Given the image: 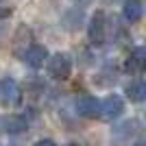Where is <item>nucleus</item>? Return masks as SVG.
Returning <instances> with one entry per match:
<instances>
[{
	"instance_id": "10",
	"label": "nucleus",
	"mask_w": 146,
	"mask_h": 146,
	"mask_svg": "<svg viewBox=\"0 0 146 146\" xmlns=\"http://www.w3.org/2000/svg\"><path fill=\"white\" fill-rule=\"evenodd\" d=\"M5 127H7L9 133H20V131H24V129H26V122L22 120V118H18V116H11V118H7Z\"/></svg>"
},
{
	"instance_id": "7",
	"label": "nucleus",
	"mask_w": 146,
	"mask_h": 146,
	"mask_svg": "<svg viewBox=\"0 0 146 146\" xmlns=\"http://www.w3.org/2000/svg\"><path fill=\"white\" fill-rule=\"evenodd\" d=\"M122 13H124V20L127 22H140L142 15H144V5H142L140 0H127L124 7H122Z\"/></svg>"
},
{
	"instance_id": "5",
	"label": "nucleus",
	"mask_w": 146,
	"mask_h": 146,
	"mask_svg": "<svg viewBox=\"0 0 146 146\" xmlns=\"http://www.w3.org/2000/svg\"><path fill=\"white\" fill-rule=\"evenodd\" d=\"M74 107H76V113L83 116V118H98L100 116V103L94 96H90V94L79 96L76 103H74Z\"/></svg>"
},
{
	"instance_id": "1",
	"label": "nucleus",
	"mask_w": 146,
	"mask_h": 146,
	"mask_svg": "<svg viewBox=\"0 0 146 146\" xmlns=\"http://www.w3.org/2000/svg\"><path fill=\"white\" fill-rule=\"evenodd\" d=\"M48 74L57 81H68L72 74V59L66 52H57V55L48 57Z\"/></svg>"
},
{
	"instance_id": "13",
	"label": "nucleus",
	"mask_w": 146,
	"mask_h": 146,
	"mask_svg": "<svg viewBox=\"0 0 146 146\" xmlns=\"http://www.w3.org/2000/svg\"><path fill=\"white\" fill-rule=\"evenodd\" d=\"M135 146H144V142H137V144H135Z\"/></svg>"
},
{
	"instance_id": "14",
	"label": "nucleus",
	"mask_w": 146,
	"mask_h": 146,
	"mask_svg": "<svg viewBox=\"0 0 146 146\" xmlns=\"http://www.w3.org/2000/svg\"><path fill=\"white\" fill-rule=\"evenodd\" d=\"M68 146H79V144H68Z\"/></svg>"
},
{
	"instance_id": "6",
	"label": "nucleus",
	"mask_w": 146,
	"mask_h": 146,
	"mask_svg": "<svg viewBox=\"0 0 146 146\" xmlns=\"http://www.w3.org/2000/svg\"><path fill=\"white\" fill-rule=\"evenodd\" d=\"M22 59H24V63L31 66V68H42L44 63L48 61V50L44 48V46H39V44H33V46L26 48Z\"/></svg>"
},
{
	"instance_id": "8",
	"label": "nucleus",
	"mask_w": 146,
	"mask_h": 146,
	"mask_svg": "<svg viewBox=\"0 0 146 146\" xmlns=\"http://www.w3.org/2000/svg\"><path fill=\"white\" fill-rule=\"evenodd\" d=\"M144 48L142 46H137V48H133V52L129 55L127 59V68H129V72H142L144 70Z\"/></svg>"
},
{
	"instance_id": "9",
	"label": "nucleus",
	"mask_w": 146,
	"mask_h": 146,
	"mask_svg": "<svg viewBox=\"0 0 146 146\" xmlns=\"http://www.w3.org/2000/svg\"><path fill=\"white\" fill-rule=\"evenodd\" d=\"M144 94H146V87H144V81H135L127 87V96L133 100V103H142L144 100Z\"/></svg>"
},
{
	"instance_id": "4",
	"label": "nucleus",
	"mask_w": 146,
	"mask_h": 146,
	"mask_svg": "<svg viewBox=\"0 0 146 146\" xmlns=\"http://www.w3.org/2000/svg\"><path fill=\"white\" fill-rule=\"evenodd\" d=\"M122 111H124V100L118 94H111L100 103V118L103 120H116L122 116Z\"/></svg>"
},
{
	"instance_id": "2",
	"label": "nucleus",
	"mask_w": 146,
	"mask_h": 146,
	"mask_svg": "<svg viewBox=\"0 0 146 146\" xmlns=\"http://www.w3.org/2000/svg\"><path fill=\"white\" fill-rule=\"evenodd\" d=\"M87 35H90V42L94 46H103L105 44V39H107V18H105V11H96L90 18Z\"/></svg>"
},
{
	"instance_id": "12",
	"label": "nucleus",
	"mask_w": 146,
	"mask_h": 146,
	"mask_svg": "<svg viewBox=\"0 0 146 146\" xmlns=\"http://www.w3.org/2000/svg\"><path fill=\"white\" fill-rule=\"evenodd\" d=\"M76 2H79V5H92L94 0H76Z\"/></svg>"
},
{
	"instance_id": "11",
	"label": "nucleus",
	"mask_w": 146,
	"mask_h": 146,
	"mask_svg": "<svg viewBox=\"0 0 146 146\" xmlns=\"http://www.w3.org/2000/svg\"><path fill=\"white\" fill-rule=\"evenodd\" d=\"M35 146H57L52 140H39V142H35Z\"/></svg>"
},
{
	"instance_id": "3",
	"label": "nucleus",
	"mask_w": 146,
	"mask_h": 146,
	"mask_svg": "<svg viewBox=\"0 0 146 146\" xmlns=\"http://www.w3.org/2000/svg\"><path fill=\"white\" fill-rule=\"evenodd\" d=\"M20 96H22V92H20V85L11 76H5V79H0V105L2 107H15L20 103Z\"/></svg>"
}]
</instances>
